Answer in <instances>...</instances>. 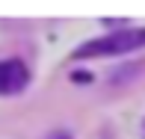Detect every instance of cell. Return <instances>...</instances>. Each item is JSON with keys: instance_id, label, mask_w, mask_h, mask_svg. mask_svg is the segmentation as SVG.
Segmentation results:
<instances>
[{"instance_id": "obj_2", "label": "cell", "mask_w": 145, "mask_h": 139, "mask_svg": "<svg viewBox=\"0 0 145 139\" xmlns=\"http://www.w3.org/2000/svg\"><path fill=\"white\" fill-rule=\"evenodd\" d=\"M30 80V71L21 59H3L0 62V95H15Z\"/></svg>"}, {"instance_id": "obj_1", "label": "cell", "mask_w": 145, "mask_h": 139, "mask_svg": "<svg viewBox=\"0 0 145 139\" xmlns=\"http://www.w3.org/2000/svg\"><path fill=\"white\" fill-rule=\"evenodd\" d=\"M145 48V30H116L104 39H92L74 50L77 59L86 56H110V54H127V50Z\"/></svg>"}]
</instances>
